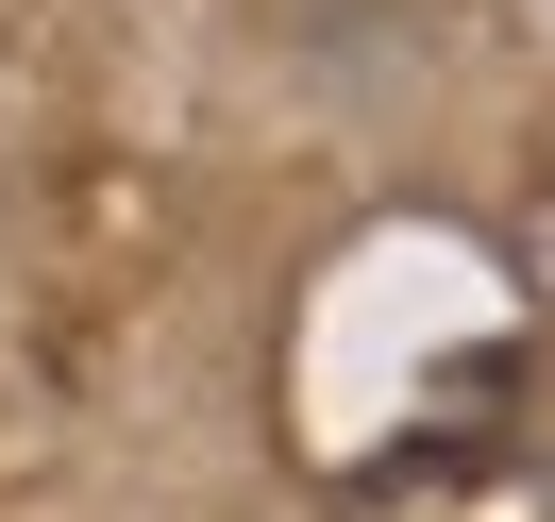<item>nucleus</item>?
Segmentation results:
<instances>
[]
</instances>
